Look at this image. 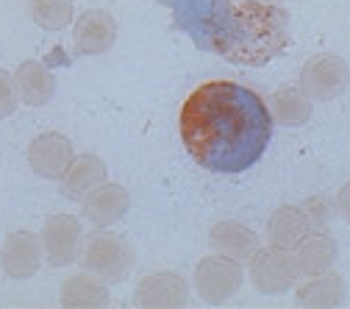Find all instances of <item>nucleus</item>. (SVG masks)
<instances>
[{
  "mask_svg": "<svg viewBox=\"0 0 350 309\" xmlns=\"http://www.w3.org/2000/svg\"><path fill=\"white\" fill-rule=\"evenodd\" d=\"M178 134L203 170L237 175L265 156L273 140V117L256 90L217 78L187 95L178 112Z\"/></svg>",
  "mask_w": 350,
  "mask_h": 309,
  "instance_id": "f257e3e1",
  "label": "nucleus"
},
{
  "mask_svg": "<svg viewBox=\"0 0 350 309\" xmlns=\"http://www.w3.org/2000/svg\"><path fill=\"white\" fill-rule=\"evenodd\" d=\"M289 48V14L281 6L261 3H228L217 34L211 39V53H220L234 64H267Z\"/></svg>",
  "mask_w": 350,
  "mask_h": 309,
  "instance_id": "f03ea898",
  "label": "nucleus"
},
{
  "mask_svg": "<svg viewBox=\"0 0 350 309\" xmlns=\"http://www.w3.org/2000/svg\"><path fill=\"white\" fill-rule=\"evenodd\" d=\"M159 3L172 12L175 28L189 34L200 51H208L231 0H159Z\"/></svg>",
  "mask_w": 350,
  "mask_h": 309,
  "instance_id": "7ed1b4c3",
  "label": "nucleus"
},
{
  "mask_svg": "<svg viewBox=\"0 0 350 309\" xmlns=\"http://www.w3.org/2000/svg\"><path fill=\"white\" fill-rule=\"evenodd\" d=\"M81 264L83 271H90L95 276H100L103 282H122L131 268H134V251L128 248V243L117 234L109 232H98L86 240L83 254H81Z\"/></svg>",
  "mask_w": 350,
  "mask_h": 309,
  "instance_id": "20e7f679",
  "label": "nucleus"
},
{
  "mask_svg": "<svg viewBox=\"0 0 350 309\" xmlns=\"http://www.w3.org/2000/svg\"><path fill=\"white\" fill-rule=\"evenodd\" d=\"M297 276H300V268L289 248L270 245V248H258L250 256V279L258 293L281 295L297 284Z\"/></svg>",
  "mask_w": 350,
  "mask_h": 309,
  "instance_id": "39448f33",
  "label": "nucleus"
},
{
  "mask_svg": "<svg viewBox=\"0 0 350 309\" xmlns=\"http://www.w3.org/2000/svg\"><path fill=\"white\" fill-rule=\"evenodd\" d=\"M347 84H350V70L334 53L312 56L300 70V90L312 101H334L347 90Z\"/></svg>",
  "mask_w": 350,
  "mask_h": 309,
  "instance_id": "423d86ee",
  "label": "nucleus"
},
{
  "mask_svg": "<svg viewBox=\"0 0 350 309\" xmlns=\"http://www.w3.org/2000/svg\"><path fill=\"white\" fill-rule=\"evenodd\" d=\"M242 268H239V262L228 259V256H220V254H214V256H206L198 262V268H195V284H198V293L206 304H226L234 293H239L242 287Z\"/></svg>",
  "mask_w": 350,
  "mask_h": 309,
  "instance_id": "0eeeda50",
  "label": "nucleus"
},
{
  "mask_svg": "<svg viewBox=\"0 0 350 309\" xmlns=\"http://www.w3.org/2000/svg\"><path fill=\"white\" fill-rule=\"evenodd\" d=\"M72 159H75L72 143L59 131H45V134L33 137L28 145V164L42 179H62Z\"/></svg>",
  "mask_w": 350,
  "mask_h": 309,
  "instance_id": "6e6552de",
  "label": "nucleus"
},
{
  "mask_svg": "<svg viewBox=\"0 0 350 309\" xmlns=\"http://www.w3.org/2000/svg\"><path fill=\"white\" fill-rule=\"evenodd\" d=\"M81 248V223L72 214H53L42 229V251L53 268H64L78 259Z\"/></svg>",
  "mask_w": 350,
  "mask_h": 309,
  "instance_id": "1a4fd4ad",
  "label": "nucleus"
},
{
  "mask_svg": "<svg viewBox=\"0 0 350 309\" xmlns=\"http://www.w3.org/2000/svg\"><path fill=\"white\" fill-rule=\"evenodd\" d=\"M72 42H75V51L81 56H100V53L114 48L117 20L103 9L86 12L78 17V23L72 28Z\"/></svg>",
  "mask_w": 350,
  "mask_h": 309,
  "instance_id": "9d476101",
  "label": "nucleus"
},
{
  "mask_svg": "<svg viewBox=\"0 0 350 309\" xmlns=\"http://www.w3.org/2000/svg\"><path fill=\"white\" fill-rule=\"evenodd\" d=\"M128 206H131L128 190L120 187V184H106V182H103L100 187L90 190V193L81 198V212H83V217L90 220L92 226H100V229L117 223V220L128 212Z\"/></svg>",
  "mask_w": 350,
  "mask_h": 309,
  "instance_id": "9b49d317",
  "label": "nucleus"
},
{
  "mask_svg": "<svg viewBox=\"0 0 350 309\" xmlns=\"http://www.w3.org/2000/svg\"><path fill=\"white\" fill-rule=\"evenodd\" d=\"M189 301V284L178 273H150L137 287V304L148 309H175Z\"/></svg>",
  "mask_w": 350,
  "mask_h": 309,
  "instance_id": "f8f14e48",
  "label": "nucleus"
},
{
  "mask_svg": "<svg viewBox=\"0 0 350 309\" xmlns=\"http://www.w3.org/2000/svg\"><path fill=\"white\" fill-rule=\"evenodd\" d=\"M0 264L12 279H31L42 264V240L31 232H14L0 248Z\"/></svg>",
  "mask_w": 350,
  "mask_h": 309,
  "instance_id": "ddd939ff",
  "label": "nucleus"
},
{
  "mask_svg": "<svg viewBox=\"0 0 350 309\" xmlns=\"http://www.w3.org/2000/svg\"><path fill=\"white\" fill-rule=\"evenodd\" d=\"M208 245L214 254L234 262H250V256L258 251V234L237 220H223L208 232Z\"/></svg>",
  "mask_w": 350,
  "mask_h": 309,
  "instance_id": "4468645a",
  "label": "nucleus"
},
{
  "mask_svg": "<svg viewBox=\"0 0 350 309\" xmlns=\"http://www.w3.org/2000/svg\"><path fill=\"white\" fill-rule=\"evenodd\" d=\"M14 86L25 106H45L56 95V75L42 62H23L14 73Z\"/></svg>",
  "mask_w": 350,
  "mask_h": 309,
  "instance_id": "2eb2a0df",
  "label": "nucleus"
},
{
  "mask_svg": "<svg viewBox=\"0 0 350 309\" xmlns=\"http://www.w3.org/2000/svg\"><path fill=\"white\" fill-rule=\"evenodd\" d=\"M106 182V164L95 153H81L72 159L67 173L62 175V195L70 201H81L90 190L100 187Z\"/></svg>",
  "mask_w": 350,
  "mask_h": 309,
  "instance_id": "dca6fc26",
  "label": "nucleus"
},
{
  "mask_svg": "<svg viewBox=\"0 0 350 309\" xmlns=\"http://www.w3.org/2000/svg\"><path fill=\"white\" fill-rule=\"evenodd\" d=\"M295 259H297V268L306 276H320L325 271L334 268V262L339 256V245L334 237H328L325 232H314L309 237H303L295 245Z\"/></svg>",
  "mask_w": 350,
  "mask_h": 309,
  "instance_id": "f3484780",
  "label": "nucleus"
},
{
  "mask_svg": "<svg viewBox=\"0 0 350 309\" xmlns=\"http://www.w3.org/2000/svg\"><path fill=\"white\" fill-rule=\"evenodd\" d=\"M267 109H270L273 123L297 128L303 123H309V117H312V98L306 95L300 86H278L267 101Z\"/></svg>",
  "mask_w": 350,
  "mask_h": 309,
  "instance_id": "a211bd4d",
  "label": "nucleus"
},
{
  "mask_svg": "<svg viewBox=\"0 0 350 309\" xmlns=\"http://www.w3.org/2000/svg\"><path fill=\"white\" fill-rule=\"evenodd\" d=\"M62 306L70 309H100L109 306V290L95 273H75L62 287Z\"/></svg>",
  "mask_w": 350,
  "mask_h": 309,
  "instance_id": "6ab92c4d",
  "label": "nucleus"
},
{
  "mask_svg": "<svg viewBox=\"0 0 350 309\" xmlns=\"http://www.w3.org/2000/svg\"><path fill=\"white\" fill-rule=\"evenodd\" d=\"M345 301V282L339 273H320V276H309V282H303L297 287V304L300 306H312V309H328V306H339Z\"/></svg>",
  "mask_w": 350,
  "mask_h": 309,
  "instance_id": "aec40b11",
  "label": "nucleus"
},
{
  "mask_svg": "<svg viewBox=\"0 0 350 309\" xmlns=\"http://www.w3.org/2000/svg\"><path fill=\"white\" fill-rule=\"evenodd\" d=\"M309 232H312V226H309V220H306L300 206H281L267 220L270 243L281 245V248H295Z\"/></svg>",
  "mask_w": 350,
  "mask_h": 309,
  "instance_id": "412c9836",
  "label": "nucleus"
},
{
  "mask_svg": "<svg viewBox=\"0 0 350 309\" xmlns=\"http://www.w3.org/2000/svg\"><path fill=\"white\" fill-rule=\"evenodd\" d=\"M31 17L39 28L59 31V28L70 25V20H72V0H33Z\"/></svg>",
  "mask_w": 350,
  "mask_h": 309,
  "instance_id": "4be33fe9",
  "label": "nucleus"
},
{
  "mask_svg": "<svg viewBox=\"0 0 350 309\" xmlns=\"http://www.w3.org/2000/svg\"><path fill=\"white\" fill-rule=\"evenodd\" d=\"M300 209H303L306 220H309V226H312L314 232H325V229H328L331 214H334V203H331L328 198L314 195V198H309V201H303Z\"/></svg>",
  "mask_w": 350,
  "mask_h": 309,
  "instance_id": "5701e85b",
  "label": "nucleus"
},
{
  "mask_svg": "<svg viewBox=\"0 0 350 309\" xmlns=\"http://www.w3.org/2000/svg\"><path fill=\"white\" fill-rule=\"evenodd\" d=\"M17 86H14V78L0 70V120L3 117H12L17 112Z\"/></svg>",
  "mask_w": 350,
  "mask_h": 309,
  "instance_id": "b1692460",
  "label": "nucleus"
},
{
  "mask_svg": "<svg viewBox=\"0 0 350 309\" xmlns=\"http://www.w3.org/2000/svg\"><path fill=\"white\" fill-rule=\"evenodd\" d=\"M336 212L350 223V182L336 193Z\"/></svg>",
  "mask_w": 350,
  "mask_h": 309,
  "instance_id": "393cba45",
  "label": "nucleus"
},
{
  "mask_svg": "<svg viewBox=\"0 0 350 309\" xmlns=\"http://www.w3.org/2000/svg\"><path fill=\"white\" fill-rule=\"evenodd\" d=\"M250 3H261V6H281L284 0H250Z\"/></svg>",
  "mask_w": 350,
  "mask_h": 309,
  "instance_id": "a878e982",
  "label": "nucleus"
}]
</instances>
